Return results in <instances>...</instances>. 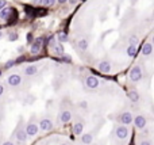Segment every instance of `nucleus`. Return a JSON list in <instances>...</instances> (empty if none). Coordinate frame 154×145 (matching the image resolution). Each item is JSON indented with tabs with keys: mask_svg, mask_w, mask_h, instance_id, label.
Instances as JSON below:
<instances>
[{
	"mask_svg": "<svg viewBox=\"0 0 154 145\" xmlns=\"http://www.w3.org/2000/svg\"><path fill=\"white\" fill-rule=\"evenodd\" d=\"M128 77H130V81H132V83H138V81H141L142 77H143V73H142L141 66L139 65L132 66L131 70H130V73H128Z\"/></svg>",
	"mask_w": 154,
	"mask_h": 145,
	"instance_id": "obj_1",
	"label": "nucleus"
},
{
	"mask_svg": "<svg viewBox=\"0 0 154 145\" xmlns=\"http://www.w3.org/2000/svg\"><path fill=\"white\" fill-rule=\"evenodd\" d=\"M84 84H85V87L88 88V90H96V88H99V85H100V81H99V79H97L96 76L89 75L85 77Z\"/></svg>",
	"mask_w": 154,
	"mask_h": 145,
	"instance_id": "obj_2",
	"label": "nucleus"
},
{
	"mask_svg": "<svg viewBox=\"0 0 154 145\" xmlns=\"http://www.w3.org/2000/svg\"><path fill=\"white\" fill-rule=\"evenodd\" d=\"M97 70L101 72V73H110L111 69H112V65H111L110 61L107 60H103V61H99L97 62Z\"/></svg>",
	"mask_w": 154,
	"mask_h": 145,
	"instance_id": "obj_3",
	"label": "nucleus"
},
{
	"mask_svg": "<svg viewBox=\"0 0 154 145\" xmlns=\"http://www.w3.org/2000/svg\"><path fill=\"white\" fill-rule=\"evenodd\" d=\"M39 129L42 130V132H50L52 129H53V121L49 118H43L39 121Z\"/></svg>",
	"mask_w": 154,
	"mask_h": 145,
	"instance_id": "obj_4",
	"label": "nucleus"
},
{
	"mask_svg": "<svg viewBox=\"0 0 154 145\" xmlns=\"http://www.w3.org/2000/svg\"><path fill=\"white\" fill-rule=\"evenodd\" d=\"M7 81H8V84L11 87H18L19 84L22 83V77H20V75H18V73H14V75L8 76Z\"/></svg>",
	"mask_w": 154,
	"mask_h": 145,
	"instance_id": "obj_5",
	"label": "nucleus"
},
{
	"mask_svg": "<svg viewBox=\"0 0 154 145\" xmlns=\"http://www.w3.org/2000/svg\"><path fill=\"white\" fill-rule=\"evenodd\" d=\"M42 42H43V38H37V40H34L33 45H31L30 52L33 53V54H37V53H39L41 48H42Z\"/></svg>",
	"mask_w": 154,
	"mask_h": 145,
	"instance_id": "obj_6",
	"label": "nucleus"
},
{
	"mask_svg": "<svg viewBox=\"0 0 154 145\" xmlns=\"http://www.w3.org/2000/svg\"><path fill=\"white\" fill-rule=\"evenodd\" d=\"M71 119H72V111L71 110H62L61 111V115H60V121H61L62 123H68V122H71Z\"/></svg>",
	"mask_w": 154,
	"mask_h": 145,
	"instance_id": "obj_7",
	"label": "nucleus"
},
{
	"mask_svg": "<svg viewBox=\"0 0 154 145\" xmlns=\"http://www.w3.org/2000/svg\"><path fill=\"white\" fill-rule=\"evenodd\" d=\"M38 72V66L37 65H27L24 69H23V73L26 76H34Z\"/></svg>",
	"mask_w": 154,
	"mask_h": 145,
	"instance_id": "obj_8",
	"label": "nucleus"
},
{
	"mask_svg": "<svg viewBox=\"0 0 154 145\" xmlns=\"http://www.w3.org/2000/svg\"><path fill=\"white\" fill-rule=\"evenodd\" d=\"M128 99H130L131 103H138L139 99H141V96H139V94H138L136 90H131V91L128 92Z\"/></svg>",
	"mask_w": 154,
	"mask_h": 145,
	"instance_id": "obj_9",
	"label": "nucleus"
},
{
	"mask_svg": "<svg viewBox=\"0 0 154 145\" xmlns=\"http://www.w3.org/2000/svg\"><path fill=\"white\" fill-rule=\"evenodd\" d=\"M142 54L143 56H150L151 54V52H153V46H151V44L150 42H146L143 46H142Z\"/></svg>",
	"mask_w": 154,
	"mask_h": 145,
	"instance_id": "obj_10",
	"label": "nucleus"
},
{
	"mask_svg": "<svg viewBox=\"0 0 154 145\" xmlns=\"http://www.w3.org/2000/svg\"><path fill=\"white\" fill-rule=\"evenodd\" d=\"M12 12H15V10H11V8H3L0 10V18L1 19H4V21H7L9 18V15Z\"/></svg>",
	"mask_w": 154,
	"mask_h": 145,
	"instance_id": "obj_11",
	"label": "nucleus"
},
{
	"mask_svg": "<svg viewBox=\"0 0 154 145\" xmlns=\"http://www.w3.org/2000/svg\"><path fill=\"white\" fill-rule=\"evenodd\" d=\"M77 46H79L80 50H87V49L89 48V41L87 40V38H81V40H79V42H77Z\"/></svg>",
	"mask_w": 154,
	"mask_h": 145,
	"instance_id": "obj_12",
	"label": "nucleus"
},
{
	"mask_svg": "<svg viewBox=\"0 0 154 145\" xmlns=\"http://www.w3.org/2000/svg\"><path fill=\"white\" fill-rule=\"evenodd\" d=\"M126 53H127L128 57H135L136 56V46H132V45H128L127 50H126Z\"/></svg>",
	"mask_w": 154,
	"mask_h": 145,
	"instance_id": "obj_13",
	"label": "nucleus"
},
{
	"mask_svg": "<svg viewBox=\"0 0 154 145\" xmlns=\"http://www.w3.org/2000/svg\"><path fill=\"white\" fill-rule=\"evenodd\" d=\"M57 38H58V42H68V40H69V37H68V34H66L65 31H60L57 34Z\"/></svg>",
	"mask_w": 154,
	"mask_h": 145,
	"instance_id": "obj_14",
	"label": "nucleus"
},
{
	"mask_svg": "<svg viewBox=\"0 0 154 145\" xmlns=\"http://www.w3.org/2000/svg\"><path fill=\"white\" fill-rule=\"evenodd\" d=\"M54 52L57 53L58 56H62V54H64V46H62L61 42H58V44L54 45Z\"/></svg>",
	"mask_w": 154,
	"mask_h": 145,
	"instance_id": "obj_15",
	"label": "nucleus"
},
{
	"mask_svg": "<svg viewBox=\"0 0 154 145\" xmlns=\"http://www.w3.org/2000/svg\"><path fill=\"white\" fill-rule=\"evenodd\" d=\"M138 37H136V35H134L132 34L131 37H130V38H128V44L130 45H132V46H136V44H138Z\"/></svg>",
	"mask_w": 154,
	"mask_h": 145,
	"instance_id": "obj_16",
	"label": "nucleus"
},
{
	"mask_svg": "<svg viewBox=\"0 0 154 145\" xmlns=\"http://www.w3.org/2000/svg\"><path fill=\"white\" fill-rule=\"evenodd\" d=\"M56 1H57V0H43L42 3H43L45 5H47V7H52V5L56 4Z\"/></svg>",
	"mask_w": 154,
	"mask_h": 145,
	"instance_id": "obj_17",
	"label": "nucleus"
},
{
	"mask_svg": "<svg viewBox=\"0 0 154 145\" xmlns=\"http://www.w3.org/2000/svg\"><path fill=\"white\" fill-rule=\"evenodd\" d=\"M18 33H11V34H9V37H8V40L9 41H16L18 40Z\"/></svg>",
	"mask_w": 154,
	"mask_h": 145,
	"instance_id": "obj_18",
	"label": "nucleus"
},
{
	"mask_svg": "<svg viewBox=\"0 0 154 145\" xmlns=\"http://www.w3.org/2000/svg\"><path fill=\"white\" fill-rule=\"evenodd\" d=\"M62 60H64L65 62H71L72 61V57H71V56H66L65 53H64V54H62Z\"/></svg>",
	"mask_w": 154,
	"mask_h": 145,
	"instance_id": "obj_19",
	"label": "nucleus"
},
{
	"mask_svg": "<svg viewBox=\"0 0 154 145\" xmlns=\"http://www.w3.org/2000/svg\"><path fill=\"white\" fill-rule=\"evenodd\" d=\"M14 64H15V60H9V61L7 62V64H5V68L8 69V68H11V66L14 65Z\"/></svg>",
	"mask_w": 154,
	"mask_h": 145,
	"instance_id": "obj_20",
	"label": "nucleus"
},
{
	"mask_svg": "<svg viewBox=\"0 0 154 145\" xmlns=\"http://www.w3.org/2000/svg\"><path fill=\"white\" fill-rule=\"evenodd\" d=\"M5 5H7V1L5 0H0V10L5 8Z\"/></svg>",
	"mask_w": 154,
	"mask_h": 145,
	"instance_id": "obj_21",
	"label": "nucleus"
},
{
	"mask_svg": "<svg viewBox=\"0 0 154 145\" xmlns=\"http://www.w3.org/2000/svg\"><path fill=\"white\" fill-rule=\"evenodd\" d=\"M4 91H5V88H4V85L3 84H0V96L4 94Z\"/></svg>",
	"mask_w": 154,
	"mask_h": 145,
	"instance_id": "obj_22",
	"label": "nucleus"
},
{
	"mask_svg": "<svg viewBox=\"0 0 154 145\" xmlns=\"http://www.w3.org/2000/svg\"><path fill=\"white\" fill-rule=\"evenodd\" d=\"M27 41H28V42H31V41H33V34H31V33H28V34H27Z\"/></svg>",
	"mask_w": 154,
	"mask_h": 145,
	"instance_id": "obj_23",
	"label": "nucleus"
},
{
	"mask_svg": "<svg viewBox=\"0 0 154 145\" xmlns=\"http://www.w3.org/2000/svg\"><path fill=\"white\" fill-rule=\"evenodd\" d=\"M60 4H65V3H68V0H57Z\"/></svg>",
	"mask_w": 154,
	"mask_h": 145,
	"instance_id": "obj_24",
	"label": "nucleus"
},
{
	"mask_svg": "<svg viewBox=\"0 0 154 145\" xmlns=\"http://www.w3.org/2000/svg\"><path fill=\"white\" fill-rule=\"evenodd\" d=\"M42 1H43V0H34V3H35V4H41Z\"/></svg>",
	"mask_w": 154,
	"mask_h": 145,
	"instance_id": "obj_25",
	"label": "nucleus"
},
{
	"mask_svg": "<svg viewBox=\"0 0 154 145\" xmlns=\"http://www.w3.org/2000/svg\"><path fill=\"white\" fill-rule=\"evenodd\" d=\"M1 37H3V31L0 30V38H1Z\"/></svg>",
	"mask_w": 154,
	"mask_h": 145,
	"instance_id": "obj_26",
	"label": "nucleus"
},
{
	"mask_svg": "<svg viewBox=\"0 0 154 145\" xmlns=\"http://www.w3.org/2000/svg\"><path fill=\"white\" fill-rule=\"evenodd\" d=\"M0 76H1V70H0Z\"/></svg>",
	"mask_w": 154,
	"mask_h": 145,
	"instance_id": "obj_27",
	"label": "nucleus"
}]
</instances>
